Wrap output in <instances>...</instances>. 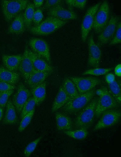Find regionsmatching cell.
<instances>
[{
  "label": "cell",
  "mask_w": 121,
  "mask_h": 157,
  "mask_svg": "<svg viewBox=\"0 0 121 157\" xmlns=\"http://www.w3.org/2000/svg\"><path fill=\"white\" fill-rule=\"evenodd\" d=\"M67 22L54 17L48 16L38 25L31 27L26 30L31 34L37 36L50 34L60 28Z\"/></svg>",
  "instance_id": "cell-1"
},
{
  "label": "cell",
  "mask_w": 121,
  "mask_h": 157,
  "mask_svg": "<svg viewBox=\"0 0 121 157\" xmlns=\"http://www.w3.org/2000/svg\"><path fill=\"white\" fill-rule=\"evenodd\" d=\"M30 2L28 0H2L1 4L5 21L8 23L25 10Z\"/></svg>",
  "instance_id": "cell-2"
},
{
  "label": "cell",
  "mask_w": 121,
  "mask_h": 157,
  "mask_svg": "<svg viewBox=\"0 0 121 157\" xmlns=\"http://www.w3.org/2000/svg\"><path fill=\"white\" fill-rule=\"evenodd\" d=\"M99 96L95 111V116H100L105 111L117 107L119 105L108 89L103 87L96 91Z\"/></svg>",
  "instance_id": "cell-3"
},
{
  "label": "cell",
  "mask_w": 121,
  "mask_h": 157,
  "mask_svg": "<svg viewBox=\"0 0 121 157\" xmlns=\"http://www.w3.org/2000/svg\"><path fill=\"white\" fill-rule=\"evenodd\" d=\"M98 97L93 98L78 114L75 120L76 128H89L92 125L95 116V111Z\"/></svg>",
  "instance_id": "cell-4"
},
{
  "label": "cell",
  "mask_w": 121,
  "mask_h": 157,
  "mask_svg": "<svg viewBox=\"0 0 121 157\" xmlns=\"http://www.w3.org/2000/svg\"><path fill=\"white\" fill-rule=\"evenodd\" d=\"M96 91L92 89L86 92L79 94L75 97L70 99L63 107L64 111L72 114L80 111L84 108L92 100Z\"/></svg>",
  "instance_id": "cell-5"
},
{
  "label": "cell",
  "mask_w": 121,
  "mask_h": 157,
  "mask_svg": "<svg viewBox=\"0 0 121 157\" xmlns=\"http://www.w3.org/2000/svg\"><path fill=\"white\" fill-rule=\"evenodd\" d=\"M110 7L107 1L101 3L95 14L93 28L97 34H99L109 19Z\"/></svg>",
  "instance_id": "cell-6"
},
{
  "label": "cell",
  "mask_w": 121,
  "mask_h": 157,
  "mask_svg": "<svg viewBox=\"0 0 121 157\" xmlns=\"http://www.w3.org/2000/svg\"><path fill=\"white\" fill-rule=\"evenodd\" d=\"M93 129L95 131L101 129L110 127L116 124L121 117L120 110L110 109L103 112Z\"/></svg>",
  "instance_id": "cell-7"
},
{
  "label": "cell",
  "mask_w": 121,
  "mask_h": 157,
  "mask_svg": "<svg viewBox=\"0 0 121 157\" xmlns=\"http://www.w3.org/2000/svg\"><path fill=\"white\" fill-rule=\"evenodd\" d=\"M101 3L98 2L89 8L84 16L81 26V39L84 43L93 28L94 16Z\"/></svg>",
  "instance_id": "cell-8"
},
{
  "label": "cell",
  "mask_w": 121,
  "mask_h": 157,
  "mask_svg": "<svg viewBox=\"0 0 121 157\" xmlns=\"http://www.w3.org/2000/svg\"><path fill=\"white\" fill-rule=\"evenodd\" d=\"M29 45L34 53L45 60L51 65V60L49 45L44 40L38 38H32L28 41Z\"/></svg>",
  "instance_id": "cell-9"
},
{
  "label": "cell",
  "mask_w": 121,
  "mask_h": 157,
  "mask_svg": "<svg viewBox=\"0 0 121 157\" xmlns=\"http://www.w3.org/2000/svg\"><path fill=\"white\" fill-rule=\"evenodd\" d=\"M119 19L116 16H112L101 32L99 34L98 43L101 45L110 42L115 32Z\"/></svg>",
  "instance_id": "cell-10"
},
{
  "label": "cell",
  "mask_w": 121,
  "mask_h": 157,
  "mask_svg": "<svg viewBox=\"0 0 121 157\" xmlns=\"http://www.w3.org/2000/svg\"><path fill=\"white\" fill-rule=\"evenodd\" d=\"M69 78L75 85L79 94L93 89L101 82V80L94 77H71Z\"/></svg>",
  "instance_id": "cell-11"
},
{
  "label": "cell",
  "mask_w": 121,
  "mask_h": 157,
  "mask_svg": "<svg viewBox=\"0 0 121 157\" xmlns=\"http://www.w3.org/2000/svg\"><path fill=\"white\" fill-rule=\"evenodd\" d=\"M31 94V91L24 84L22 83L19 84L12 101L18 114H20L24 104Z\"/></svg>",
  "instance_id": "cell-12"
},
{
  "label": "cell",
  "mask_w": 121,
  "mask_h": 157,
  "mask_svg": "<svg viewBox=\"0 0 121 157\" xmlns=\"http://www.w3.org/2000/svg\"><path fill=\"white\" fill-rule=\"evenodd\" d=\"M88 64L91 67L97 68L100 64L101 56V51L95 43L93 34L89 37L88 41Z\"/></svg>",
  "instance_id": "cell-13"
},
{
  "label": "cell",
  "mask_w": 121,
  "mask_h": 157,
  "mask_svg": "<svg viewBox=\"0 0 121 157\" xmlns=\"http://www.w3.org/2000/svg\"><path fill=\"white\" fill-rule=\"evenodd\" d=\"M47 11V14L48 16H52L62 21H67L78 18L76 13L66 8L63 5L56 6Z\"/></svg>",
  "instance_id": "cell-14"
},
{
  "label": "cell",
  "mask_w": 121,
  "mask_h": 157,
  "mask_svg": "<svg viewBox=\"0 0 121 157\" xmlns=\"http://www.w3.org/2000/svg\"><path fill=\"white\" fill-rule=\"evenodd\" d=\"M34 69L29 55L28 48L26 46L22 55V58L18 70L26 82Z\"/></svg>",
  "instance_id": "cell-15"
},
{
  "label": "cell",
  "mask_w": 121,
  "mask_h": 157,
  "mask_svg": "<svg viewBox=\"0 0 121 157\" xmlns=\"http://www.w3.org/2000/svg\"><path fill=\"white\" fill-rule=\"evenodd\" d=\"M28 53L34 69L37 71L52 73L54 68L45 60L40 57L28 48Z\"/></svg>",
  "instance_id": "cell-16"
},
{
  "label": "cell",
  "mask_w": 121,
  "mask_h": 157,
  "mask_svg": "<svg viewBox=\"0 0 121 157\" xmlns=\"http://www.w3.org/2000/svg\"><path fill=\"white\" fill-rule=\"evenodd\" d=\"M23 12L18 15L11 22L8 27V34L19 35L22 34L26 29L23 17Z\"/></svg>",
  "instance_id": "cell-17"
},
{
  "label": "cell",
  "mask_w": 121,
  "mask_h": 157,
  "mask_svg": "<svg viewBox=\"0 0 121 157\" xmlns=\"http://www.w3.org/2000/svg\"><path fill=\"white\" fill-rule=\"evenodd\" d=\"M22 58V55L3 54L2 58L5 67L9 71L16 72Z\"/></svg>",
  "instance_id": "cell-18"
},
{
  "label": "cell",
  "mask_w": 121,
  "mask_h": 157,
  "mask_svg": "<svg viewBox=\"0 0 121 157\" xmlns=\"http://www.w3.org/2000/svg\"><path fill=\"white\" fill-rule=\"evenodd\" d=\"M6 108L2 123L6 125H13L16 123L18 117L15 108L11 100H8L6 105Z\"/></svg>",
  "instance_id": "cell-19"
},
{
  "label": "cell",
  "mask_w": 121,
  "mask_h": 157,
  "mask_svg": "<svg viewBox=\"0 0 121 157\" xmlns=\"http://www.w3.org/2000/svg\"><path fill=\"white\" fill-rule=\"evenodd\" d=\"M20 78L19 73L9 71L5 67H0V82L15 85L18 82Z\"/></svg>",
  "instance_id": "cell-20"
},
{
  "label": "cell",
  "mask_w": 121,
  "mask_h": 157,
  "mask_svg": "<svg viewBox=\"0 0 121 157\" xmlns=\"http://www.w3.org/2000/svg\"><path fill=\"white\" fill-rule=\"evenodd\" d=\"M70 99V97L61 86L52 105V112H54L63 107Z\"/></svg>",
  "instance_id": "cell-21"
},
{
  "label": "cell",
  "mask_w": 121,
  "mask_h": 157,
  "mask_svg": "<svg viewBox=\"0 0 121 157\" xmlns=\"http://www.w3.org/2000/svg\"><path fill=\"white\" fill-rule=\"evenodd\" d=\"M51 74L50 72L39 71L34 69L26 83L31 88L45 81Z\"/></svg>",
  "instance_id": "cell-22"
},
{
  "label": "cell",
  "mask_w": 121,
  "mask_h": 157,
  "mask_svg": "<svg viewBox=\"0 0 121 157\" xmlns=\"http://www.w3.org/2000/svg\"><path fill=\"white\" fill-rule=\"evenodd\" d=\"M46 85L47 82L45 81L31 88V93L35 101L36 105L40 104L45 98Z\"/></svg>",
  "instance_id": "cell-23"
},
{
  "label": "cell",
  "mask_w": 121,
  "mask_h": 157,
  "mask_svg": "<svg viewBox=\"0 0 121 157\" xmlns=\"http://www.w3.org/2000/svg\"><path fill=\"white\" fill-rule=\"evenodd\" d=\"M56 126L59 130H71L72 124L71 119L67 115L60 112L55 114Z\"/></svg>",
  "instance_id": "cell-24"
},
{
  "label": "cell",
  "mask_w": 121,
  "mask_h": 157,
  "mask_svg": "<svg viewBox=\"0 0 121 157\" xmlns=\"http://www.w3.org/2000/svg\"><path fill=\"white\" fill-rule=\"evenodd\" d=\"M62 86L70 97V99L75 97L79 94L75 85L69 78H66L64 79Z\"/></svg>",
  "instance_id": "cell-25"
},
{
  "label": "cell",
  "mask_w": 121,
  "mask_h": 157,
  "mask_svg": "<svg viewBox=\"0 0 121 157\" xmlns=\"http://www.w3.org/2000/svg\"><path fill=\"white\" fill-rule=\"evenodd\" d=\"M35 10L33 4L30 2L27 5L23 13L24 21L26 30L31 27Z\"/></svg>",
  "instance_id": "cell-26"
},
{
  "label": "cell",
  "mask_w": 121,
  "mask_h": 157,
  "mask_svg": "<svg viewBox=\"0 0 121 157\" xmlns=\"http://www.w3.org/2000/svg\"><path fill=\"white\" fill-rule=\"evenodd\" d=\"M64 133L67 136L77 140H83L85 139L88 134L87 129L79 128L74 130L64 131Z\"/></svg>",
  "instance_id": "cell-27"
},
{
  "label": "cell",
  "mask_w": 121,
  "mask_h": 157,
  "mask_svg": "<svg viewBox=\"0 0 121 157\" xmlns=\"http://www.w3.org/2000/svg\"><path fill=\"white\" fill-rule=\"evenodd\" d=\"M108 90L119 104L121 102V89L120 83L115 80L112 83L108 84Z\"/></svg>",
  "instance_id": "cell-28"
},
{
  "label": "cell",
  "mask_w": 121,
  "mask_h": 157,
  "mask_svg": "<svg viewBox=\"0 0 121 157\" xmlns=\"http://www.w3.org/2000/svg\"><path fill=\"white\" fill-rule=\"evenodd\" d=\"M36 105L35 101L32 96L30 97L24 104L20 114L21 119L27 114L35 109Z\"/></svg>",
  "instance_id": "cell-29"
},
{
  "label": "cell",
  "mask_w": 121,
  "mask_h": 157,
  "mask_svg": "<svg viewBox=\"0 0 121 157\" xmlns=\"http://www.w3.org/2000/svg\"><path fill=\"white\" fill-rule=\"evenodd\" d=\"M35 109L27 114L21 119L18 130L20 132H21L25 130L26 128L30 124L34 116Z\"/></svg>",
  "instance_id": "cell-30"
},
{
  "label": "cell",
  "mask_w": 121,
  "mask_h": 157,
  "mask_svg": "<svg viewBox=\"0 0 121 157\" xmlns=\"http://www.w3.org/2000/svg\"><path fill=\"white\" fill-rule=\"evenodd\" d=\"M113 69V68H95L86 70L82 73V75H91L95 76L103 75L107 74Z\"/></svg>",
  "instance_id": "cell-31"
},
{
  "label": "cell",
  "mask_w": 121,
  "mask_h": 157,
  "mask_svg": "<svg viewBox=\"0 0 121 157\" xmlns=\"http://www.w3.org/2000/svg\"><path fill=\"white\" fill-rule=\"evenodd\" d=\"M42 138V136H41L28 144L24 151V153L25 157H28L31 155L35 149Z\"/></svg>",
  "instance_id": "cell-32"
},
{
  "label": "cell",
  "mask_w": 121,
  "mask_h": 157,
  "mask_svg": "<svg viewBox=\"0 0 121 157\" xmlns=\"http://www.w3.org/2000/svg\"><path fill=\"white\" fill-rule=\"evenodd\" d=\"M65 3L70 7L83 9L85 7L87 0H65Z\"/></svg>",
  "instance_id": "cell-33"
},
{
  "label": "cell",
  "mask_w": 121,
  "mask_h": 157,
  "mask_svg": "<svg viewBox=\"0 0 121 157\" xmlns=\"http://www.w3.org/2000/svg\"><path fill=\"white\" fill-rule=\"evenodd\" d=\"M121 42V22L119 21L113 37L110 42V45H114Z\"/></svg>",
  "instance_id": "cell-34"
},
{
  "label": "cell",
  "mask_w": 121,
  "mask_h": 157,
  "mask_svg": "<svg viewBox=\"0 0 121 157\" xmlns=\"http://www.w3.org/2000/svg\"><path fill=\"white\" fill-rule=\"evenodd\" d=\"M14 90H11L0 92V107L4 108L8 101L9 98L13 94Z\"/></svg>",
  "instance_id": "cell-35"
},
{
  "label": "cell",
  "mask_w": 121,
  "mask_h": 157,
  "mask_svg": "<svg viewBox=\"0 0 121 157\" xmlns=\"http://www.w3.org/2000/svg\"><path fill=\"white\" fill-rule=\"evenodd\" d=\"M64 1L62 0H47L42 9L47 10L59 5H63Z\"/></svg>",
  "instance_id": "cell-36"
},
{
  "label": "cell",
  "mask_w": 121,
  "mask_h": 157,
  "mask_svg": "<svg viewBox=\"0 0 121 157\" xmlns=\"http://www.w3.org/2000/svg\"><path fill=\"white\" fill-rule=\"evenodd\" d=\"M43 17L42 10L41 9L38 8L35 10L33 19L35 26L38 25L41 22Z\"/></svg>",
  "instance_id": "cell-37"
},
{
  "label": "cell",
  "mask_w": 121,
  "mask_h": 157,
  "mask_svg": "<svg viewBox=\"0 0 121 157\" xmlns=\"http://www.w3.org/2000/svg\"><path fill=\"white\" fill-rule=\"evenodd\" d=\"M16 87L15 85L0 82V92L11 90H15Z\"/></svg>",
  "instance_id": "cell-38"
},
{
  "label": "cell",
  "mask_w": 121,
  "mask_h": 157,
  "mask_svg": "<svg viewBox=\"0 0 121 157\" xmlns=\"http://www.w3.org/2000/svg\"><path fill=\"white\" fill-rule=\"evenodd\" d=\"M105 78L106 82L108 84L112 83L115 80V75L112 73L106 74Z\"/></svg>",
  "instance_id": "cell-39"
},
{
  "label": "cell",
  "mask_w": 121,
  "mask_h": 157,
  "mask_svg": "<svg viewBox=\"0 0 121 157\" xmlns=\"http://www.w3.org/2000/svg\"><path fill=\"white\" fill-rule=\"evenodd\" d=\"M114 73L116 75L119 77L121 76V64L117 65L114 69Z\"/></svg>",
  "instance_id": "cell-40"
},
{
  "label": "cell",
  "mask_w": 121,
  "mask_h": 157,
  "mask_svg": "<svg viewBox=\"0 0 121 157\" xmlns=\"http://www.w3.org/2000/svg\"><path fill=\"white\" fill-rule=\"evenodd\" d=\"M44 2L43 0H34L33 4L35 8H38L43 5Z\"/></svg>",
  "instance_id": "cell-41"
},
{
  "label": "cell",
  "mask_w": 121,
  "mask_h": 157,
  "mask_svg": "<svg viewBox=\"0 0 121 157\" xmlns=\"http://www.w3.org/2000/svg\"><path fill=\"white\" fill-rule=\"evenodd\" d=\"M3 114V108L0 107V121L2 120Z\"/></svg>",
  "instance_id": "cell-42"
}]
</instances>
